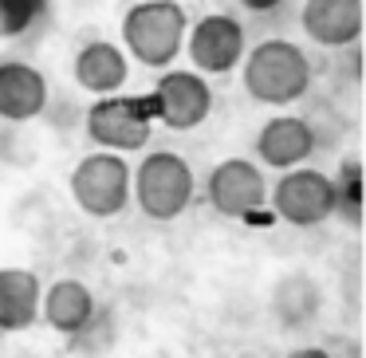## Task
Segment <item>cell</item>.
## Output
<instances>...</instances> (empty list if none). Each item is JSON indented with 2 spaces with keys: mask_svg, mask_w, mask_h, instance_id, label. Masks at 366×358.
Returning <instances> with one entry per match:
<instances>
[{
  "mask_svg": "<svg viewBox=\"0 0 366 358\" xmlns=\"http://www.w3.org/2000/svg\"><path fill=\"white\" fill-rule=\"evenodd\" d=\"M244 91L256 103L287 106L311 91V59L292 40H264L244 56Z\"/></svg>",
  "mask_w": 366,
  "mask_h": 358,
  "instance_id": "6da1fadb",
  "label": "cell"
},
{
  "mask_svg": "<svg viewBox=\"0 0 366 358\" xmlns=\"http://www.w3.org/2000/svg\"><path fill=\"white\" fill-rule=\"evenodd\" d=\"M189 20L177 0H138L122 16V44L150 71H166L185 48Z\"/></svg>",
  "mask_w": 366,
  "mask_h": 358,
  "instance_id": "7a4b0ae2",
  "label": "cell"
},
{
  "mask_svg": "<svg viewBox=\"0 0 366 358\" xmlns=\"http://www.w3.org/2000/svg\"><path fill=\"white\" fill-rule=\"evenodd\" d=\"M193 169L182 154L174 150H154L138 161V169L130 174V197L138 201L150 221H177L185 209L193 205Z\"/></svg>",
  "mask_w": 366,
  "mask_h": 358,
  "instance_id": "3957f363",
  "label": "cell"
},
{
  "mask_svg": "<svg viewBox=\"0 0 366 358\" xmlns=\"http://www.w3.org/2000/svg\"><path fill=\"white\" fill-rule=\"evenodd\" d=\"M67 189H71V201L79 205V213L95 217V221H111L130 201V166L122 154L95 150L79 158Z\"/></svg>",
  "mask_w": 366,
  "mask_h": 358,
  "instance_id": "277c9868",
  "label": "cell"
},
{
  "mask_svg": "<svg viewBox=\"0 0 366 358\" xmlns=\"http://www.w3.org/2000/svg\"><path fill=\"white\" fill-rule=\"evenodd\" d=\"M154 130V114L146 99L107 95L87 106V138L107 154H134L146 150Z\"/></svg>",
  "mask_w": 366,
  "mask_h": 358,
  "instance_id": "5b68a950",
  "label": "cell"
},
{
  "mask_svg": "<svg viewBox=\"0 0 366 358\" xmlns=\"http://www.w3.org/2000/svg\"><path fill=\"white\" fill-rule=\"evenodd\" d=\"M205 197L221 217L232 221H248L268 205V182H264L260 166L248 158H224L209 169Z\"/></svg>",
  "mask_w": 366,
  "mask_h": 358,
  "instance_id": "8992f818",
  "label": "cell"
},
{
  "mask_svg": "<svg viewBox=\"0 0 366 358\" xmlns=\"http://www.w3.org/2000/svg\"><path fill=\"white\" fill-rule=\"evenodd\" d=\"M272 209L280 221L295 224V229H315L335 213V185L319 169L295 166L272 185Z\"/></svg>",
  "mask_w": 366,
  "mask_h": 358,
  "instance_id": "52a82bcc",
  "label": "cell"
},
{
  "mask_svg": "<svg viewBox=\"0 0 366 358\" xmlns=\"http://www.w3.org/2000/svg\"><path fill=\"white\" fill-rule=\"evenodd\" d=\"M150 114L169 130H193L213 111V91L197 71H162L150 91Z\"/></svg>",
  "mask_w": 366,
  "mask_h": 358,
  "instance_id": "ba28073f",
  "label": "cell"
},
{
  "mask_svg": "<svg viewBox=\"0 0 366 358\" xmlns=\"http://www.w3.org/2000/svg\"><path fill=\"white\" fill-rule=\"evenodd\" d=\"M244 24L224 12H213V16L197 20V24L185 32V51H189L197 75H229L232 67L244 59Z\"/></svg>",
  "mask_w": 366,
  "mask_h": 358,
  "instance_id": "9c48e42d",
  "label": "cell"
},
{
  "mask_svg": "<svg viewBox=\"0 0 366 358\" xmlns=\"http://www.w3.org/2000/svg\"><path fill=\"white\" fill-rule=\"evenodd\" d=\"M315 154V130L311 122L295 119V114H280V119H268L256 134V158L272 169H295Z\"/></svg>",
  "mask_w": 366,
  "mask_h": 358,
  "instance_id": "30bf717a",
  "label": "cell"
},
{
  "mask_svg": "<svg viewBox=\"0 0 366 358\" xmlns=\"http://www.w3.org/2000/svg\"><path fill=\"white\" fill-rule=\"evenodd\" d=\"M300 24L319 48H347L362 32V0H303Z\"/></svg>",
  "mask_w": 366,
  "mask_h": 358,
  "instance_id": "8fae6325",
  "label": "cell"
},
{
  "mask_svg": "<svg viewBox=\"0 0 366 358\" xmlns=\"http://www.w3.org/2000/svg\"><path fill=\"white\" fill-rule=\"evenodd\" d=\"M48 106V79L24 59L0 64V119L4 122H32Z\"/></svg>",
  "mask_w": 366,
  "mask_h": 358,
  "instance_id": "7c38bea8",
  "label": "cell"
},
{
  "mask_svg": "<svg viewBox=\"0 0 366 358\" xmlns=\"http://www.w3.org/2000/svg\"><path fill=\"white\" fill-rule=\"evenodd\" d=\"M40 319L51 327L56 334H83L91 323H95V295L83 279H56L48 292L40 295Z\"/></svg>",
  "mask_w": 366,
  "mask_h": 358,
  "instance_id": "4fadbf2b",
  "label": "cell"
},
{
  "mask_svg": "<svg viewBox=\"0 0 366 358\" xmlns=\"http://www.w3.org/2000/svg\"><path fill=\"white\" fill-rule=\"evenodd\" d=\"M130 79V64L127 51L114 48L111 40H91L87 48H79L75 56V83H79L87 95H119Z\"/></svg>",
  "mask_w": 366,
  "mask_h": 358,
  "instance_id": "5bb4252c",
  "label": "cell"
},
{
  "mask_svg": "<svg viewBox=\"0 0 366 358\" xmlns=\"http://www.w3.org/2000/svg\"><path fill=\"white\" fill-rule=\"evenodd\" d=\"M44 284L28 268H0V334H20L40 319Z\"/></svg>",
  "mask_w": 366,
  "mask_h": 358,
  "instance_id": "9a60e30c",
  "label": "cell"
},
{
  "mask_svg": "<svg viewBox=\"0 0 366 358\" xmlns=\"http://www.w3.org/2000/svg\"><path fill=\"white\" fill-rule=\"evenodd\" d=\"M48 20V0H0V40H20Z\"/></svg>",
  "mask_w": 366,
  "mask_h": 358,
  "instance_id": "2e32d148",
  "label": "cell"
},
{
  "mask_svg": "<svg viewBox=\"0 0 366 358\" xmlns=\"http://www.w3.org/2000/svg\"><path fill=\"white\" fill-rule=\"evenodd\" d=\"M335 213H347V221H358V197H362V169H358L355 158H347L339 166V177H335Z\"/></svg>",
  "mask_w": 366,
  "mask_h": 358,
  "instance_id": "e0dca14e",
  "label": "cell"
},
{
  "mask_svg": "<svg viewBox=\"0 0 366 358\" xmlns=\"http://www.w3.org/2000/svg\"><path fill=\"white\" fill-rule=\"evenodd\" d=\"M284 0H240V9H248V12H272V9H280Z\"/></svg>",
  "mask_w": 366,
  "mask_h": 358,
  "instance_id": "ac0fdd59",
  "label": "cell"
},
{
  "mask_svg": "<svg viewBox=\"0 0 366 358\" xmlns=\"http://www.w3.org/2000/svg\"><path fill=\"white\" fill-rule=\"evenodd\" d=\"M287 358H335L331 350H323V347H295Z\"/></svg>",
  "mask_w": 366,
  "mask_h": 358,
  "instance_id": "d6986e66",
  "label": "cell"
}]
</instances>
